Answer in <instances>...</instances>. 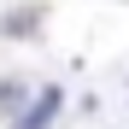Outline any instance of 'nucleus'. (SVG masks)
<instances>
[{"label":"nucleus","instance_id":"2","mask_svg":"<svg viewBox=\"0 0 129 129\" xmlns=\"http://www.w3.org/2000/svg\"><path fill=\"white\" fill-rule=\"evenodd\" d=\"M53 112H59V88H41V100H29L12 117V129H53Z\"/></svg>","mask_w":129,"mask_h":129},{"label":"nucleus","instance_id":"1","mask_svg":"<svg viewBox=\"0 0 129 129\" xmlns=\"http://www.w3.org/2000/svg\"><path fill=\"white\" fill-rule=\"evenodd\" d=\"M41 24H47V6L24 0V6H12L6 18H0V35H12V41H29V35H41Z\"/></svg>","mask_w":129,"mask_h":129},{"label":"nucleus","instance_id":"3","mask_svg":"<svg viewBox=\"0 0 129 129\" xmlns=\"http://www.w3.org/2000/svg\"><path fill=\"white\" fill-rule=\"evenodd\" d=\"M29 106V82H18V76H0V117H18Z\"/></svg>","mask_w":129,"mask_h":129}]
</instances>
